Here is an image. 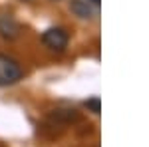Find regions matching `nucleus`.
I'll use <instances>...</instances> for the list:
<instances>
[{
    "instance_id": "2",
    "label": "nucleus",
    "mask_w": 149,
    "mask_h": 147,
    "mask_svg": "<svg viewBox=\"0 0 149 147\" xmlns=\"http://www.w3.org/2000/svg\"><path fill=\"white\" fill-rule=\"evenodd\" d=\"M42 42H44V46L48 50L62 54L68 48V32L64 28H48L42 34Z\"/></svg>"
},
{
    "instance_id": "4",
    "label": "nucleus",
    "mask_w": 149,
    "mask_h": 147,
    "mask_svg": "<svg viewBox=\"0 0 149 147\" xmlns=\"http://www.w3.org/2000/svg\"><path fill=\"white\" fill-rule=\"evenodd\" d=\"M70 10L80 20H92L93 18V6L88 0H70Z\"/></svg>"
},
{
    "instance_id": "1",
    "label": "nucleus",
    "mask_w": 149,
    "mask_h": 147,
    "mask_svg": "<svg viewBox=\"0 0 149 147\" xmlns=\"http://www.w3.org/2000/svg\"><path fill=\"white\" fill-rule=\"evenodd\" d=\"M22 79V68L20 64L10 56L0 54V88L14 86Z\"/></svg>"
},
{
    "instance_id": "6",
    "label": "nucleus",
    "mask_w": 149,
    "mask_h": 147,
    "mask_svg": "<svg viewBox=\"0 0 149 147\" xmlns=\"http://www.w3.org/2000/svg\"><path fill=\"white\" fill-rule=\"evenodd\" d=\"M88 2H90V4H92L93 8H97V6H100V2H102V0H88Z\"/></svg>"
},
{
    "instance_id": "5",
    "label": "nucleus",
    "mask_w": 149,
    "mask_h": 147,
    "mask_svg": "<svg viewBox=\"0 0 149 147\" xmlns=\"http://www.w3.org/2000/svg\"><path fill=\"white\" fill-rule=\"evenodd\" d=\"M86 107H90L93 113H100V98H92L86 102Z\"/></svg>"
},
{
    "instance_id": "3",
    "label": "nucleus",
    "mask_w": 149,
    "mask_h": 147,
    "mask_svg": "<svg viewBox=\"0 0 149 147\" xmlns=\"http://www.w3.org/2000/svg\"><path fill=\"white\" fill-rule=\"evenodd\" d=\"M0 38L4 42H14L20 38V24L12 14H0Z\"/></svg>"
}]
</instances>
